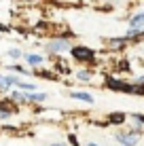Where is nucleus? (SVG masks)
<instances>
[{
  "mask_svg": "<svg viewBox=\"0 0 144 146\" xmlns=\"http://www.w3.org/2000/svg\"><path fill=\"white\" fill-rule=\"evenodd\" d=\"M104 85H106L110 91L127 93V95H136V85H133L131 80H125V78H119V76H112V74H108L106 80H104Z\"/></svg>",
  "mask_w": 144,
  "mask_h": 146,
  "instance_id": "nucleus-1",
  "label": "nucleus"
},
{
  "mask_svg": "<svg viewBox=\"0 0 144 146\" xmlns=\"http://www.w3.org/2000/svg\"><path fill=\"white\" fill-rule=\"evenodd\" d=\"M72 53V59L78 64H93L96 62V51L91 47H85V44H76V47L70 49Z\"/></svg>",
  "mask_w": 144,
  "mask_h": 146,
  "instance_id": "nucleus-2",
  "label": "nucleus"
},
{
  "mask_svg": "<svg viewBox=\"0 0 144 146\" xmlns=\"http://www.w3.org/2000/svg\"><path fill=\"white\" fill-rule=\"evenodd\" d=\"M72 44L70 40L66 38H57V40H49L47 44H44V51H47L49 55H55V53H64V51H70Z\"/></svg>",
  "mask_w": 144,
  "mask_h": 146,
  "instance_id": "nucleus-3",
  "label": "nucleus"
},
{
  "mask_svg": "<svg viewBox=\"0 0 144 146\" xmlns=\"http://www.w3.org/2000/svg\"><path fill=\"white\" fill-rule=\"evenodd\" d=\"M115 140L121 146H138L140 144V138L133 135L129 129H119V131H115Z\"/></svg>",
  "mask_w": 144,
  "mask_h": 146,
  "instance_id": "nucleus-4",
  "label": "nucleus"
},
{
  "mask_svg": "<svg viewBox=\"0 0 144 146\" xmlns=\"http://www.w3.org/2000/svg\"><path fill=\"white\" fill-rule=\"evenodd\" d=\"M19 76H13V74H0V89L2 91H11L13 87H17Z\"/></svg>",
  "mask_w": 144,
  "mask_h": 146,
  "instance_id": "nucleus-5",
  "label": "nucleus"
},
{
  "mask_svg": "<svg viewBox=\"0 0 144 146\" xmlns=\"http://www.w3.org/2000/svg\"><path fill=\"white\" fill-rule=\"evenodd\" d=\"M127 44H129V40H127L125 36H117V38H108L106 40V47L112 49V51H123Z\"/></svg>",
  "mask_w": 144,
  "mask_h": 146,
  "instance_id": "nucleus-6",
  "label": "nucleus"
},
{
  "mask_svg": "<svg viewBox=\"0 0 144 146\" xmlns=\"http://www.w3.org/2000/svg\"><path fill=\"white\" fill-rule=\"evenodd\" d=\"M106 123H108V125H125V123H127V114H125V112H119V110L108 112V114H106Z\"/></svg>",
  "mask_w": 144,
  "mask_h": 146,
  "instance_id": "nucleus-7",
  "label": "nucleus"
},
{
  "mask_svg": "<svg viewBox=\"0 0 144 146\" xmlns=\"http://www.w3.org/2000/svg\"><path fill=\"white\" fill-rule=\"evenodd\" d=\"M127 28H133V30H142V28H144V9L131 15V17H129V23H127Z\"/></svg>",
  "mask_w": 144,
  "mask_h": 146,
  "instance_id": "nucleus-8",
  "label": "nucleus"
},
{
  "mask_svg": "<svg viewBox=\"0 0 144 146\" xmlns=\"http://www.w3.org/2000/svg\"><path fill=\"white\" fill-rule=\"evenodd\" d=\"M23 59H26V64L30 68H38V66L44 64V57L38 55V53H23Z\"/></svg>",
  "mask_w": 144,
  "mask_h": 146,
  "instance_id": "nucleus-9",
  "label": "nucleus"
},
{
  "mask_svg": "<svg viewBox=\"0 0 144 146\" xmlns=\"http://www.w3.org/2000/svg\"><path fill=\"white\" fill-rule=\"evenodd\" d=\"M23 93H26V102H32V104H40L47 100L44 91H23Z\"/></svg>",
  "mask_w": 144,
  "mask_h": 146,
  "instance_id": "nucleus-10",
  "label": "nucleus"
},
{
  "mask_svg": "<svg viewBox=\"0 0 144 146\" xmlns=\"http://www.w3.org/2000/svg\"><path fill=\"white\" fill-rule=\"evenodd\" d=\"M70 98L72 100H78V102H85V104H93V102H96L93 95L87 93V91H70Z\"/></svg>",
  "mask_w": 144,
  "mask_h": 146,
  "instance_id": "nucleus-11",
  "label": "nucleus"
},
{
  "mask_svg": "<svg viewBox=\"0 0 144 146\" xmlns=\"http://www.w3.org/2000/svg\"><path fill=\"white\" fill-rule=\"evenodd\" d=\"M74 76L81 80V83H89V80L93 78V70H89V68H78L76 72H74Z\"/></svg>",
  "mask_w": 144,
  "mask_h": 146,
  "instance_id": "nucleus-12",
  "label": "nucleus"
},
{
  "mask_svg": "<svg viewBox=\"0 0 144 146\" xmlns=\"http://www.w3.org/2000/svg\"><path fill=\"white\" fill-rule=\"evenodd\" d=\"M9 93H11V100H13V102H26V93L19 91V89H11Z\"/></svg>",
  "mask_w": 144,
  "mask_h": 146,
  "instance_id": "nucleus-13",
  "label": "nucleus"
},
{
  "mask_svg": "<svg viewBox=\"0 0 144 146\" xmlns=\"http://www.w3.org/2000/svg\"><path fill=\"white\" fill-rule=\"evenodd\" d=\"M17 89H23V91H36V85H34V83H28V80H21V78H19V83H17Z\"/></svg>",
  "mask_w": 144,
  "mask_h": 146,
  "instance_id": "nucleus-14",
  "label": "nucleus"
},
{
  "mask_svg": "<svg viewBox=\"0 0 144 146\" xmlns=\"http://www.w3.org/2000/svg\"><path fill=\"white\" fill-rule=\"evenodd\" d=\"M127 129H129V131H131L133 135H138V138H140V135H144V125L131 123V125H129V127H127Z\"/></svg>",
  "mask_w": 144,
  "mask_h": 146,
  "instance_id": "nucleus-15",
  "label": "nucleus"
},
{
  "mask_svg": "<svg viewBox=\"0 0 144 146\" xmlns=\"http://www.w3.org/2000/svg\"><path fill=\"white\" fill-rule=\"evenodd\" d=\"M127 119L131 121V123H138V125H144V114L142 112H131L127 114Z\"/></svg>",
  "mask_w": 144,
  "mask_h": 146,
  "instance_id": "nucleus-16",
  "label": "nucleus"
},
{
  "mask_svg": "<svg viewBox=\"0 0 144 146\" xmlns=\"http://www.w3.org/2000/svg\"><path fill=\"white\" fill-rule=\"evenodd\" d=\"M7 55L13 59V62H17V59H21V57H23V53L19 51V49H9V51H7Z\"/></svg>",
  "mask_w": 144,
  "mask_h": 146,
  "instance_id": "nucleus-17",
  "label": "nucleus"
},
{
  "mask_svg": "<svg viewBox=\"0 0 144 146\" xmlns=\"http://www.w3.org/2000/svg\"><path fill=\"white\" fill-rule=\"evenodd\" d=\"M119 70H121V72H129V70H131V64H129L127 57H123L121 62H119Z\"/></svg>",
  "mask_w": 144,
  "mask_h": 146,
  "instance_id": "nucleus-18",
  "label": "nucleus"
},
{
  "mask_svg": "<svg viewBox=\"0 0 144 146\" xmlns=\"http://www.w3.org/2000/svg\"><path fill=\"white\" fill-rule=\"evenodd\" d=\"M36 76H40V78H55V72H51V70H40V72H36Z\"/></svg>",
  "mask_w": 144,
  "mask_h": 146,
  "instance_id": "nucleus-19",
  "label": "nucleus"
},
{
  "mask_svg": "<svg viewBox=\"0 0 144 146\" xmlns=\"http://www.w3.org/2000/svg\"><path fill=\"white\" fill-rule=\"evenodd\" d=\"M68 142H70L72 146H81V144H78V138L74 133H68Z\"/></svg>",
  "mask_w": 144,
  "mask_h": 146,
  "instance_id": "nucleus-20",
  "label": "nucleus"
},
{
  "mask_svg": "<svg viewBox=\"0 0 144 146\" xmlns=\"http://www.w3.org/2000/svg\"><path fill=\"white\" fill-rule=\"evenodd\" d=\"M11 68L15 70V72H19V74H26V72H28V70L23 68V66H11Z\"/></svg>",
  "mask_w": 144,
  "mask_h": 146,
  "instance_id": "nucleus-21",
  "label": "nucleus"
},
{
  "mask_svg": "<svg viewBox=\"0 0 144 146\" xmlns=\"http://www.w3.org/2000/svg\"><path fill=\"white\" fill-rule=\"evenodd\" d=\"M85 146H102V144H98V142H87Z\"/></svg>",
  "mask_w": 144,
  "mask_h": 146,
  "instance_id": "nucleus-22",
  "label": "nucleus"
},
{
  "mask_svg": "<svg viewBox=\"0 0 144 146\" xmlns=\"http://www.w3.org/2000/svg\"><path fill=\"white\" fill-rule=\"evenodd\" d=\"M49 146H64V144H62V142H51Z\"/></svg>",
  "mask_w": 144,
  "mask_h": 146,
  "instance_id": "nucleus-23",
  "label": "nucleus"
}]
</instances>
